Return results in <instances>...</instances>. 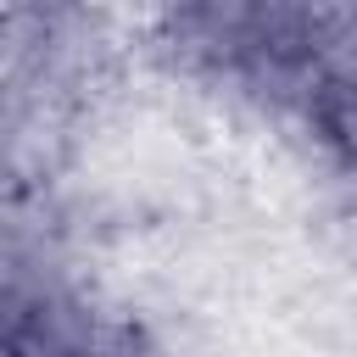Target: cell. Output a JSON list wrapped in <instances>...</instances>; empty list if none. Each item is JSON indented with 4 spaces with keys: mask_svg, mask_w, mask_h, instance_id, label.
I'll use <instances>...</instances> for the list:
<instances>
[{
    "mask_svg": "<svg viewBox=\"0 0 357 357\" xmlns=\"http://www.w3.org/2000/svg\"><path fill=\"white\" fill-rule=\"evenodd\" d=\"M324 128L335 134V145H340V151H351V156H357V95L329 100V106H324Z\"/></svg>",
    "mask_w": 357,
    "mask_h": 357,
    "instance_id": "cell-1",
    "label": "cell"
}]
</instances>
